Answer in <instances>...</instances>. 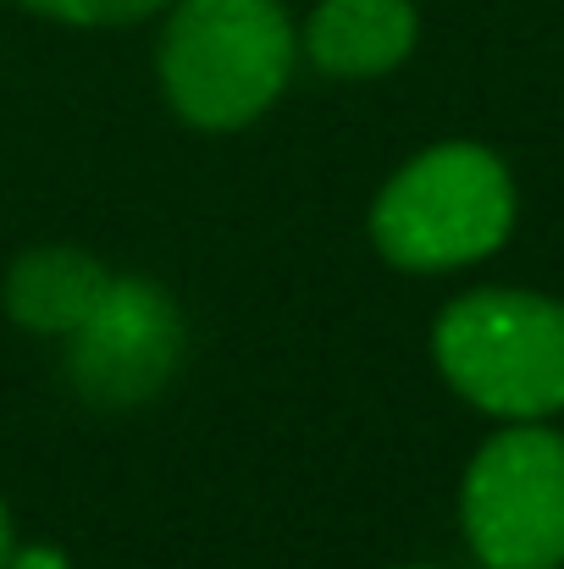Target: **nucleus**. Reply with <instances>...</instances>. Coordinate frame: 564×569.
Listing matches in <instances>:
<instances>
[{"instance_id":"nucleus-2","label":"nucleus","mask_w":564,"mask_h":569,"mask_svg":"<svg viewBox=\"0 0 564 569\" xmlns=\"http://www.w3.org/2000/svg\"><path fill=\"white\" fill-rule=\"evenodd\" d=\"M437 366L487 415L543 420L564 409V305L526 288L454 299L432 332Z\"/></svg>"},{"instance_id":"nucleus-7","label":"nucleus","mask_w":564,"mask_h":569,"mask_svg":"<svg viewBox=\"0 0 564 569\" xmlns=\"http://www.w3.org/2000/svg\"><path fill=\"white\" fill-rule=\"evenodd\" d=\"M106 293H111L106 266L78 249H33L6 277V310L28 332H56V338H72L78 327H89Z\"/></svg>"},{"instance_id":"nucleus-3","label":"nucleus","mask_w":564,"mask_h":569,"mask_svg":"<svg viewBox=\"0 0 564 569\" xmlns=\"http://www.w3.org/2000/svg\"><path fill=\"white\" fill-rule=\"evenodd\" d=\"M515 227V183L482 144L415 156L372 210L376 249L404 271H454L493 254Z\"/></svg>"},{"instance_id":"nucleus-6","label":"nucleus","mask_w":564,"mask_h":569,"mask_svg":"<svg viewBox=\"0 0 564 569\" xmlns=\"http://www.w3.org/2000/svg\"><path fill=\"white\" fill-rule=\"evenodd\" d=\"M310 61L333 78L393 72L415 50L409 0H321L310 17Z\"/></svg>"},{"instance_id":"nucleus-9","label":"nucleus","mask_w":564,"mask_h":569,"mask_svg":"<svg viewBox=\"0 0 564 569\" xmlns=\"http://www.w3.org/2000/svg\"><path fill=\"white\" fill-rule=\"evenodd\" d=\"M0 569H67V559L56 548H22V553H6Z\"/></svg>"},{"instance_id":"nucleus-10","label":"nucleus","mask_w":564,"mask_h":569,"mask_svg":"<svg viewBox=\"0 0 564 569\" xmlns=\"http://www.w3.org/2000/svg\"><path fill=\"white\" fill-rule=\"evenodd\" d=\"M0 565H6V509H0Z\"/></svg>"},{"instance_id":"nucleus-4","label":"nucleus","mask_w":564,"mask_h":569,"mask_svg":"<svg viewBox=\"0 0 564 569\" xmlns=\"http://www.w3.org/2000/svg\"><path fill=\"white\" fill-rule=\"evenodd\" d=\"M465 542L487 569L564 565V431L509 426L465 470Z\"/></svg>"},{"instance_id":"nucleus-5","label":"nucleus","mask_w":564,"mask_h":569,"mask_svg":"<svg viewBox=\"0 0 564 569\" xmlns=\"http://www.w3.org/2000/svg\"><path fill=\"white\" fill-rule=\"evenodd\" d=\"M178 360V310L150 282H111L100 316L72 332V377L83 392L128 403L156 392Z\"/></svg>"},{"instance_id":"nucleus-1","label":"nucleus","mask_w":564,"mask_h":569,"mask_svg":"<svg viewBox=\"0 0 564 569\" xmlns=\"http://www.w3.org/2000/svg\"><path fill=\"white\" fill-rule=\"evenodd\" d=\"M294 72V22L277 0H184L161 33L167 100L194 128L255 122Z\"/></svg>"},{"instance_id":"nucleus-8","label":"nucleus","mask_w":564,"mask_h":569,"mask_svg":"<svg viewBox=\"0 0 564 569\" xmlns=\"http://www.w3.org/2000/svg\"><path fill=\"white\" fill-rule=\"evenodd\" d=\"M22 6L61 17V22H133V17L161 11L167 0H22Z\"/></svg>"}]
</instances>
